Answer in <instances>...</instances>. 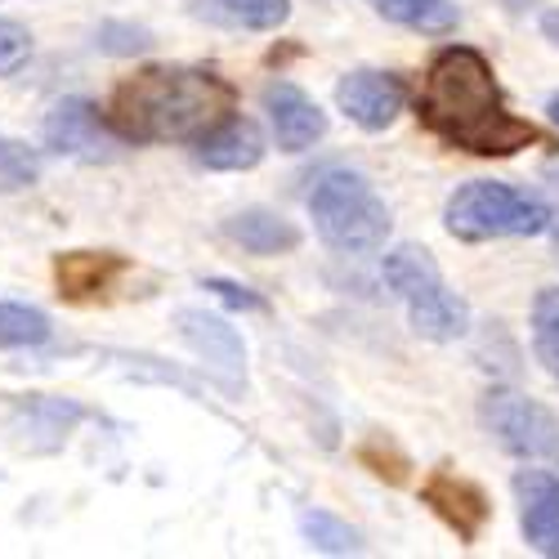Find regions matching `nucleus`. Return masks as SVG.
<instances>
[{
	"label": "nucleus",
	"instance_id": "nucleus-1",
	"mask_svg": "<svg viewBox=\"0 0 559 559\" xmlns=\"http://www.w3.org/2000/svg\"><path fill=\"white\" fill-rule=\"evenodd\" d=\"M416 117L448 148L475 157H515L537 144V126L510 112L492 63L471 45H448L421 76Z\"/></svg>",
	"mask_w": 559,
	"mask_h": 559
},
{
	"label": "nucleus",
	"instance_id": "nucleus-2",
	"mask_svg": "<svg viewBox=\"0 0 559 559\" xmlns=\"http://www.w3.org/2000/svg\"><path fill=\"white\" fill-rule=\"evenodd\" d=\"M238 112V90L211 68H144L108 99V126L121 144H198Z\"/></svg>",
	"mask_w": 559,
	"mask_h": 559
},
{
	"label": "nucleus",
	"instance_id": "nucleus-3",
	"mask_svg": "<svg viewBox=\"0 0 559 559\" xmlns=\"http://www.w3.org/2000/svg\"><path fill=\"white\" fill-rule=\"evenodd\" d=\"M381 273H385V287L403 300L416 336H426L435 345H452L471 332V305L443 283V273L426 247H416V242L394 247Z\"/></svg>",
	"mask_w": 559,
	"mask_h": 559
},
{
	"label": "nucleus",
	"instance_id": "nucleus-4",
	"mask_svg": "<svg viewBox=\"0 0 559 559\" xmlns=\"http://www.w3.org/2000/svg\"><path fill=\"white\" fill-rule=\"evenodd\" d=\"M309 215H313V228L318 238L336 247V251H349V255H362V251H381L385 238H390V206L381 202V193L354 170H328L313 193H309Z\"/></svg>",
	"mask_w": 559,
	"mask_h": 559
},
{
	"label": "nucleus",
	"instance_id": "nucleus-5",
	"mask_svg": "<svg viewBox=\"0 0 559 559\" xmlns=\"http://www.w3.org/2000/svg\"><path fill=\"white\" fill-rule=\"evenodd\" d=\"M443 228L456 242H497V238H537L550 228V206L515 183L475 179L461 183L443 206Z\"/></svg>",
	"mask_w": 559,
	"mask_h": 559
},
{
	"label": "nucleus",
	"instance_id": "nucleus-6",
	"mask_svg": "<svg viewBox=\"0 0 559 559\" xmlns=\"http://www.w3.org/2000/svg\"><path fill=\"white\" fill-rule=\"evenodd\" d=\"M479 416H484L488 435L510 456H520V461H555L559 456V421L537 399L515 394V390H492V394H484Z\"/></svg>",
	"mask_w": 559,
	"mask_h": 559
},
{
	"label": "nucleus",
	"instance_id": "nucleus-7",
	"mask_svg": "<svg viewBox=\"0 0 559 559\" xmlns=\"http://www.w3.org/2000/svg\"><path fill=\"white\" fill-rule=\"evenodd\" d=\"M175 328L189 341V349L211 367V377L224 394L247 390V345H242L238 328H228L219 313H206V309H179Z\"/></svg>",
	"mask_w": 559,
	"mask_h": 559
},
{
	"label": "nucleus",
	"instance_id": "nucleus-8",
	"mask_svg": "<svg viewBox=\"0 0 559 559\" xmlns=\"http://www.w3.org/2000/svg\"><path fill=\"white\" fill-rule=\"evenodd\" d=\"M45 148L59 157H76V162H112L121 139L112 134V126L99 117V108L90 99H63L45 117Z\"/></svg>",
	"mask_w": 559,
	"mask_h": 559
},
{
	"label": "nucleus",
	"instance_id": "nucleus-9",
	"mask_svg": "<svg viewBox=\"0 0 559 559\" xmlns=\"http://www.w3.org/2000/svg\"><path fill=\"white\" fill-rule=\"evenodd\" d=\"M336 104L341 112L358 126V130H390L407 104V90L394 72H381V68H354L341 76L336 85Z\"/></svg>",
	"mask_w": 559,
	"mask_h": 559
},
{
	"label": "nucleus",
	"instance_id": "nucleus-10",
	"mask_svg": "<svg viewBox=\"0 0 559 559\" xmlns=\"http://www.w3.org/2000/svg\"><path fill=\"white\" fill-rule=\"evenodd\" d=\"M421 506L435 510V515L456 533L461 546H475L479 533H484L488 520H492L488 492H484L475 479L452 475V471H430V479L421 484Z\"/></svg>",
	"mask_w": 559,
	"mask_h": 559
},
{
	"label": "nucleus",
	"instance_id": "nucleus-11",
	"mask_svg": "<svg viewBox=\"0 0 559 559\" xmlns=\"http://www.w3.org/2000/svg\"><path fill=\"white\" fill-rule=\"evenodd\" d=\"M130 273L121 251H63L55 255V287L68 305H99Z\"/></svg>",
	"mask_w": 559,
	"mask_h": 559
},
{
	"label": "nucleus",
	"instance_id": "nucleus-12",
	"mask_svg": "<svg viewBox=\"0 0 559 559\" xmlns=\"http://www.w3.org/2000/svg\"><path fill=\"white\" fill-rule=\"evenodd\" d=\"M264 112H269L273 139H277L283 153H305L328 134V112H322L292 81H269L264 85Z\"/></svg>",
	"mask_w": 559,
	"mask_h": 559
},
{
	"label": "nucleus",
	"instance_id": "nucleus-13",
	"mask_svg": "<svg viewBox=\"0 0 559 559\" xmlns=\"http://www.w3.org/2000/svg\"><path fill=\"white\" fill-rule=\"evenodd\" d=\"M515 497H520V528L528 546L550 555L559 546V479L550 471H520Z\"/></svg>",
	"mask_w": 559,
	"mask_h": 559
},
{
	"label": "nucleus",
	"instance_id": "nucleus-14",
	"mask_svg": "<svg viewBox=\"0 0 559 559\" xmlns=\"http://www.w3.org/2000/svg\"><path fill=\"white\" fill-rule=\"evenodd\" d=\"M198 162L206 170H255L264 162V134L251 117H224L198 139Z\"/></svg>",
	"mask_w": 559,
	"mask_h": 559
},
{
	"label": "nucleus",
	"instance_id": "nucleus-15",
	"mask_svg": "<svg viewBox=\"0 0 559 559\" xmlns=\"http://www.w3.org/2000/svg\"><path fill=\"white\" fill-rule=\"evenodd\" d=\"M224 238L238 242L251 255H287V251L300 247V228L287 215H277V211L247 206V211L224 219Z\"/></svg>",
	"mask_w": 559,
	"mask_h": 559
},
{
	"label": "nucleus",
	"instance_id": "nucleus-16",
	"mask_svg": "<svg viewBox=\"0 0 559 559\" xmlns=\"http://www.w3.org/2000/svg\"><path fill=\"white\" fill-rule=\"evenodd\" d=\"M381 19L412 27L421 36H448L456 27V5L452 0H367Z\"/></svg>",
	"mask_w": 559,
	"mask_h": 559
},
{
	"label": "nucleus",
	"instance_id": "nucleus-17",
	"mask_svg": "<svg viewBox=\"0 0 559 559\" xmlns=\"http://www.w3.org/2000/svg\"><path fill=\"white\" fill-rule=\"evenodd\" d=\"M50 341V318L32 305L0 300V349H36Z\"/></svg>",
	"mask_w": 559,
	"mask_h": 559
},
{
	"label": "nucleus",
	"instance_id": "nucleus-18",
	"mask_svg": "<svg viewBox=\"0 0 559 559\" xmlns=\"http://www.w3.org/2000/svg\"><path fill=\"white\" fill-rule=\"evenodd\" d=\"M533 349L537 362L559 381V287H542L533 300Z\"/></svg>",
	"mask_w": 559,
	"mask_h": 559
},
{
	"label": "nucleus",
	"instance_id": "nucleus-19",
	"mask_svg": "<svg viewBox=\"0 0 559 559\" xmlns=\"http://www.w3.org/2000/svg\"><path fill=\"white\" fill-rule=\"evenodd\" d=\"M300 533H305V542L313 550H328V555H358L362 550V537L345 520L328 515V510H305V515H300Z\"/></svg>",
	"mask_w": 559,
	"mask_h": 559
},
{
	"label": "nucleus",
	"instance_id": "nucleus-20",
	"mask_svg": "<svg viewBox=\"0 0 559 559\" xmlns=\"http://www.w3.org/2000/svg\"><path fill=\"white\" fill-rule=\"evenodd\" d=\"M219 14L251 32H273L292 19V0H215Z\"/></svg>",
	"mask_w": 559,
	"mask_h": 559
},
{
	"label": "nucleus",
	"instance_id": "nucleus-21",
	"mask_svg": "<svg viewBox=\"0 0 559 559\" xmlns=\"http://www.w3.org/2000/svg\"><path fill=\"white\" fill-rule=\"evenodd\" d=\"M40 179V162L27 144L0 134V193H27L32 183Z\"/></svg>",
	"mask_w": 559,
	"mask_h": 559
},
{
	"label": "nucleus",
	"instance_id": "nucleus-22",
	"mask_svg": "<svg viewBox=\"0 0 559 559\" xmlns=\"http://www.w3.org/2000/svg\"><path fill=\"white\" fill-rule=\"evenodd\" d=\"M32 59V32L14 19H0V76H14Z\"/></svg>",
	"mask_w": 559,
	"mask_h": 559
},
{
	"label": "nucleus",
	"instance_id": "nucleus-23",
	"mask_svg": "<svg viewBox=\"0 0 559 559\" xmlns=\"http://www.w3.org/2000/svg\"><path fill=\"white\" fill-rule=\"evenodd\" d=\"M95 40H99L104 55H139V50H148L153 45V32L134 27V23H104Z\"/></svg>",
	"mask_w": 559,
	"mask_h": 559
},
{
	"label": "nucleus",
	"instance_id": "nucleus-24",
	"mask_svg": "<svg viewBox=\"0 0 559 559\" xmlns=\"http://www.w3.org/2000/svg\"><path fill=\"white\" fill-rule=\"evenodd\" d=\"M362 465H371V475L377 479H390V484H403V471H407V456L390 443V439H367L362 443Z\"/></svg>",
	"mask_w": 559,
	"mask_h": 559
},
{
	"label": "nucleus",
	"instance_id": "nucleus-25",
	"mask_svg": "<svg viewBox=\"0 0 559 559\" xmlns=\"http://www.w3.org/2000/svg\"><path fill=\"white\" fill-rule=\"evenodd\" d=\"M202 292H211L215 300H224L228 309H242V313H269V300L242 283H233V277H206Z\"/></svg>",
	"mask_w": 559,
	"mask_h": 559
},
{
	"label": "nucleus",
	"instance_id": "nucleus-26",
	"mask_svg": "<svg viewBox=\"0 0 559 559\" xmlns=\"http://www.w3.org/2000/svg\"><path fill=\"white\" fill-rule=\"evenodd\" d=\"M542 32H546V36H550V40L559 45V10H550V14L542 19Z\"/></svg>",
	"mask_w": 559,
	"mask_h": 559
},
{
	"label": "nucleus",
	"instance_id": "nucleus-27",
	"mask_svg": "<svg viewBox=\"0 0 559 559\" xmlns=\"http://www.w3.org/2000/svg\"><path fill=\"white\" fill-rule=\"evenodd\" d=\"M546 112H550V121H555V126H559V95H555V99H550V104H546Z\"/></svg>",
	"mask_w": 559,
	"mask_h": 559
},
{
	"label": "nucleus",
	"instance_id": "nucleus-28",
	"mask_svg": "<svg viewBox=\"0 0 559 559\" xmlns=\"http://www.w3.org/2000/svg\"><path fill=\"white\" fill-rule=\"evenodd\" d=\"M555 260H559V228H555Z\"/></svg>",
	"mask_w": 559,
	"mask_h": 559
},
{
	"label": "nucleus",
	"instance_id": "nucleus-29",
	"mask_svg": "<svg viewBox=\"0 0 559 559\" xmlns=\"http://www.w3.org/2000/svg\"><path fill=\"white\" fill-rule=\"evenodd\" d=\"M550 555H555V559H559V546H555V550H550Z\"/></svg>",
	"mask_w": 559,
	"mask_h": 559
}]
</instances>
